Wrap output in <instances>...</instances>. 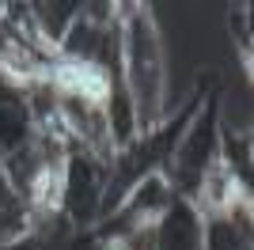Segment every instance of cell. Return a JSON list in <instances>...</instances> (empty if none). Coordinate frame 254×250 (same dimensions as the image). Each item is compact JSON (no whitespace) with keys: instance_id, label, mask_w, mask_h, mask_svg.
Returning a JSON list of instances; mask_svg holds the SVG:
<instances>
[{"instance_id":"cell-1","label":"cell","mask_w":254,"mask_h":250,"mask_svg":"<svg viewBox=\"0 0 254 250\" xmlns=\"http://www.w3.org/2000/svg\"><path fill=\"white\" fill-rule=\"evenodd\" d=\"M118 15V80L126 91L140 136L156 129L163 118V95H167V64H163V38L144 4H122Z\"/></svg>"}]
</instances>
